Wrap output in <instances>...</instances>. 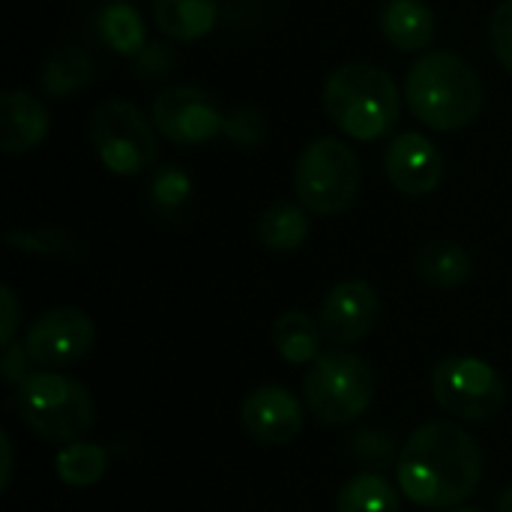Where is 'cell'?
Instances as JSON below:
<instances>
[{
  "label": "cell",
  "instance_id": "cell-1",
  "mask_svg": "<svg viewBox=\"0 0 512 512\" xmlns=\"http://www.w3.org/2000/svg\"><path fill=\"white\" fill-rule=\"evenodd\" d=\"M402 495L423 510H456L483 483V450L450 420L423 423L396 456Z\"/></svg>",
  "mask_w": 512,
  "mask_h": 512
},
{
  "label": "cell",
  "instance_id": "cell-2",
  "mask_svg": "<svg viewBox=\"0 0 512 512\" xmlns=\"http://www.w3.org/2000/svg\"><path fill=\"white\" fill-rule=\"evenodd\" d=\"M483 81L477 69L447 48L417 57L405 75V102L411 114L435 132H459L483 111Z\"/></svg>",
  "mask_w": 512,
  "mask_h": 512
},
{
  "label": "cell",
  "instance_id": "cell-3",
  "mask_svg": "<svg viewBox=\"0 0 512 512\" xmlns=\"http://www.w3.org/2000/svg\"><path fill=\"white\" fill-rule=\"evenodd\" d=\"M327 117L354 141L390 135L402 117V93L390 72L375 63H345L324 84Z\"/></svg>",
  "mask_w": 512,
  "mask_h": 512
},
{
  "label": "cell",
  "instance_id": "cell-4",
  "mask_svg": "<svg viewBox=\"0 0 512 512\" xmlns=\"http://www.w3.org/2000/svg\"><path fill=\"white\" fill-rule=\"evenodd\" d=\"M15 408L21 423L51 444H75L96 423V405L87 387L51 369L30 372L15 387Z\"/></svg>",
  "mask_w": 512,
  "mask_h": 512
},
{
  "label": "cell",
  "instance_id": "cell-5",
  "mask_svg": "<svg viewBox=\"0 0 512 512\" xmlns=\"http://www.w3.org/2000/svg\"><path fill=\"white\" fill-rule=\"evenodd\" d=\"M375 399L372 363L354 351L333 348L309 363L303 402L321 426H348L360 420Z\"/></svg>",
  "mask_w": 512,
  "mask_h": 512
},
{
  "label": "cell",
  "instance_id": "cell-6",
  "mask_svg": "<svg viewBox=\"0 0 512 512\" xmlns=\"http://www.w3.org/2000/svg\"><path fill=\"white\" fill-rule=\"evenodd\" d=\"M360 159L351 144L324 135L303 147L294 165L297 201L315 216H339L360 195Z\"/></svg>",
  "mask_w": 512,
  "mask_h": 512
},
{
  "label": "cell",
  "instance_id": "cell-7",
  "mask_svg": "<svg viewBox=\"0 0 512 512\" xmlns=\"http://www.w3.org/2000/svg\"><path fill=\"white\" fill-rule=\"evenodd\" d=\"M90 144L99 162L120 177H135L156 165L159 138L144 111L126 99H108L90 114Z\"/></svg>",
  "mask_w": 512,
  "mask_h": 512
},
{
  "label": "cell",
  "instance_id": "cell-8",
  "mask_svg": "<svg viewBox=\"0 0 512 512\" xmlns=\"http://www.w3.org/2000/svg\"><path fill=\"white\" fill-rule=\"evenodd\" d=\"M432 396L456 420L483 423L504 411L507 384L501 372L480 357H447L432 369Z\"/></svg>",
  "mask_w": 512,
  "mask_h": 512
},
{
  "label": "cell",
  "instance_id": "cell-9",
  "mask_svg": "<svg viewBox=\"0 0 512 512\" xmlns=\"http://www.w3.org/2000/svg\"><path fill=\"white\" fill-rule=\"evenodd\" d=\"M153 126L174 144H207L222 126L225 114L219 102L195 84H171L153 99Z\"/></svg>",
  "mask_w": 512,
  "mask_h": 512
},
{
  "label": "cell",
  "instance_id": "cell-10",
  "mask_svg": "<svg viewBox=\"0 0 512 512\" xmlns=\"http://www.w3.org/2000/svg\"><path fill=\"white\" fill-rule=\"evenodd\" d=\"M27 354L39 369H63L78 363L96 345V324L75 306H57L42 312L24 333Z\"/></svg>",
  "mask_w": 512,
  "mask_h": 512
},
{
  "label": "cell",
  "instance_id": "cell-11",
  "mask_svg": "<svg viewBox=\"0 0 512 512\" xmlns=\"http://www.w3.org/2000/svg\"><path fill=\"white\" fill-rule=\"evenodd\" d=\"M381 315L378 291L363 279H345L327 291L318 309V324L327 342L354 345L366 339Z\"/></svg>",
  "mask_w": 512,
  "mask_h": 512
},
{
  "label": "cell",
  "instance_id": "cell-12",
  "mask_svg": "<svg viewBox=\"0 0 512 512\" xmlns=\"http://www.w3.org/2000/svg\"><path fill=\"white\" fill-rule=\"evenodd\" d=\"M240 423L246 435L261 447H288L303 432L306 414L300 399L276 384L252 390L240 405Z\"/></svg>",
  "mask_w": 512,
  "mask_h": 512
},
{
  "label": "cell",
  "instance_id": "cell-13",
  "mask_svg": "<svg viewBox=\"0 0 512 512\" xmlns=\"http://www.w3.org/2000/svg\"><path fill=\"white\" fill-rule=\"evenodd\" d=\"M387 180L405 195H432L444 180V156L423 132H402L384 150Z\"/></svg>",
  "mask_w": 512,
  "mask_h": 512
},
{
  "label": "cell",
  "instance_id": "cell-14",
  "mask_svg": "<svg viewBox=\"0 0 512 512\" xmlns=\"http://www.w3.org/2000/svg\"><path fill=\"white\" fill-rule=\"evenodd\" d=\"M51 129L48 108L24 93V90H6L0 96V150L3 153H24L45 141Z\"/></svg>",
  "mask_w": 512,
  "mask_h": 512
},
{
  "label": "cell",
  "instance_id": "cell-15",
  "mask_svg": "<svg viewBox=\"0 0 512 512\" xmlns=\"http://www.w3.org/2000/svg\"><path fill=\"white\" fill-rule=\"evenodd\" d=\"M381 33L396 51H423L435 39V12L423 0H387Z\"/></svg>",
  "mask_w": 512,
  "mask_h": 512
},
{
  "label": "cell",
  "instance_id": "cell-16",
  "mask_svg": "<svg viewBox=\"0 0 512 512\" xmlns=\"http://www.w3.org/2000/svg\"><path fill=\"white\" fill-rule=\"evenodd\" d=\"M219 18V0H153V21L171 42L204 39Z\"/></svg>",
  "mask_w": 512,
  "mask_h": 512
},
{
  "label": "cell",
  "instance_id": "cell-17",
  "mask_svg": "<svg viewBox=\"0 0 512 512\" xmlns=\"http://www.w3.org/2000/svg\"><path fill=\"white\" fill-rule=\"evenodd\" d=\"M96 75L93 57L81 45H60L39 72V87L51 99H69L78 90H84Z\"/></svg>",
  "mask_w": 512,
  "mask_h": 512
},
{
  "label": "cell",
  "instance_id": "cell-18",
  "mask_svg": "<svg viewBox=\"0 0 512 512\" xmlns=\"http://www.w3.org/2000/svg\"><path fill=\"white\" fill-rule=\"evenodd\" d=\"M309 210L300 201H276L258 219V240L267 252L288 255L309 240Z\"/></svg>",
  "mask_w": 512,
  "mask_h": 512
},
{
  "label": "cell",
  "instance_id": "cell-19",
  "mask_svg": "<svg viewBox=\"0 0 512 512\" xmlns=\"http://www.w3.org/2000/svg\"><path fill=\"white\" fill-rule=\"evenodd\" d=\"M417 276L432 288H459L474 276L468 249L456 240H432L417 252Z\"/></svg>",
  "mask_w": 512,
  "mask_h": 512
},
{
  "label": "cell",
  "instance_id": "cell-20",
  "mask_svg": "<svg viewBox=\"0 0 512 512\" xmlns=\"http://www.w3.org/2000/svg\"><path fill=\"white\" fill-rule=\"evenodd\" d=\"M321 339H324L321 324L312 321V315H306L300 309L282 312L273 324V345H276L279 357L294 366L315 363L321 354Z\"/></svg>",
  "mask_w": 512,
  "mask_h": 512
},
{
  "label": "cell",
  "instance_id": "cell-21",
  "mask_svg": "<svg viewBox=\"0 0 512 512\" xmlns=\"http://www.w3.org/2000/svg\"><path fill=\"white\" fill-rule=\"evenodd\" d=\"M96 33L99 39L117 51V54H126V57H135L144 45H147V27H144V18L141 12L126 3V0H111L99 18H96Z\"/></svg>",
  "mask_w": 512,
  "mask_h": 512
},
{
  "label": "cell",
  "instance_id": "cell-22",
  "mask_svg": "<svg viewBox=\"0 0 512 512\" xmlns=\"http://www.w3.org/2000/svg\"><path fill=\"white\" fill-rule=\"evenodd\" d=\"M336 512H402V495L381 474H357L339 489Z\"/></svg>",
  "mask_w": 512,
  "mask_h": 512
},
{
  "label": "cell",
  "instance_id": "cell-23",
  "mask_svg": "<svg viewBox=\"0 0 512 512\" xmlns=\"http://www.w3.org/2000/svg\"><path fill=\"white\" fill-rule=\"evenodd\" d=\"M57 477L63 486L69 489H90L96 486L105 471H108V453L99 444L90 441H75V444H63V450L54 459Z\"/></svg>",
  "mask_w": 512,
  "mask_h": 512
},
{
  "label": "cell",
  "instance_id": "cell-24",
  "mask_svg": "<svg viewBox=\"0 0 512 512\" xmlns=\"http://www.w3.org/2000/svg\"><path fill=\"white\" fill-rule=\"evenodd\" d=\"M192 195H195V183L177 165H162L150 177V186H147L150 207L165 219H177L180 213H186L192 204Z\"/></svg>",
  "mask_w": 512,
  "mask_h": 512
},
{
  "label": "cell",
  "instance_id": "cell-25",
  "mask_svg": "<svg viewBox=\"0 0 512 512\" xmlns=\"http://www.w3.org/2000/svg\"><path fill=\"white\" fill-rule=\"evenodd\" d=\"M222 135L234 144V147H261L267 141V117L258 108H234L231 114H225V126Z\"/></svg>",
  "mask_w": 512,
  "mask_h": 512
},
{
  "label": "cell",
  "instance_id": "cell-26",
  "mask_svg": "<svg viewBox=\"0 0 512 512\" xmlns=\"http://www.w3.org/2000/svg\"><path fill=\"white\" fill-rule=\"evenodd\" d=\"M174 66H177V54L165 42H147L135 54V75H138V81H159V78L171 75Z\"/></svg>",
  "mask_w": 512,
  "mask_h": 512
},
{
  "label": "cell",
  "instance_id": "cell-27",
  "mask_svg": "<svg viewBox=\"0 0 512 512\" xmlns=\"http://www.w3.org/2000/svg\"><path fill=\"white\" fill-rule=\"evenodd\" d=\"M489 45L498 57V63L512 75V0L495 6L489 21Z\"/></svg>",
  "mask_w": 512,
  "mask_h": 512
},
{
  "label": "cell",
  "instance_id": "cell-28",
  "mask_svg": "<svg viewBox=\"0 0 512 512\" xmlns=\"http://www.w3.org/2000/svg\"><path fill=\"white\" fill-rule=\"evenodd\" d=\"M12 246H21L24 252H36V255H60V252H69L72 249V240L60 231H48V228H39V231H18V234H9L6 237Z\"/></svg>",
  "mask_w": 512,
  "mask_h": 512
},
{
  "label": "cell",
  "instance_id": "cell-29",
  "mask_svg": "<svg viewBox=\"0 0 512 512\" xmlns=\"http://www.w3.org/2000/svg\"><path fill=\"white\" fill-rule=\"evenodd\" d=\"M351 453H354L360 462H366L369 468H384V465H390V459H393V444H390L387 435L366 429V432H360V435L351 438Z\"/></svg>",
  "mask_w": 512,
  "mask_h": 512
},
{
  "label": "cell",
  "instance_id": "cell-30",
  "mask_svg": "<svg viewBox=\"0 0 512 512\" xmlns=\"http://www.w3.org/2000/svg\"><path fill=\"white\" fill-rule=\"evenodd\" d=\"M18 324H21V306H18V297L9 285L0 288V348L12 345L15 342V333H18Z\"/></svg>",
  "mask_w": 512,
  "mask_h": 512
},
{
  "label": "cell",
  "instance_id": "cell-31",
  "mask_svg": "<svg viewBox=\"0 0 512 512\" xmlns=\"http://www.w3.org/2000/svg\"><path fill=\"white\" fill-rule=\"evenodd\" d=\"M30 354H27V345L24 342H12L3 348V357H0V369H3V378L18 387L27 375H30Z\"/></svg>",
  "mask_w": 512,
  "mask_h": 512
},
{
  "label": "cell",
  "instance_id": "cell-32",
  "mask_svg": "<svg viewBox=\"0 0 512 512\" xmlns=\"http://www.w3.org/2000/svg\"><path fill=\"white\" fill-rule=\"evenodd\" d=\"M0 492L9 489L12 483V468H15V456H12V438L6 432H0Z\"/></svg>",
  "mask_w": 512,
  "mask_h": 512
},
{
  "label": "cell",
  "instance_id": "cell-33",
  "mask_svg": "<svg viewBox=\"0 0 512 512\" xmlns=\"http://www.w3.org/2000/svg\"><path fill=\"white\" fill-rule=\"evenodd\" d=\"M498 512H512V486H507L498 498Z\"/></svg>",
  "mask_w": 512,
  "mask_h": 512
},
{
  "label": "cell",
  "instance_id": "cell-34",
  "mask_svg": "<svg viewBox=\"0 0 512 512\" xmlns=\"http://www.w3.org/2000/svg\"><path fill=\"white\" fill-rule=\"evenodd\" d=\"M453 512H480V510H474V507H462V510H453Z\"/></svg>",
  "mask_w": 512,
  "mask_h": 512
},
{
  "label": "cell",
  "instance_id": "cell-35",
  "mask_svg": "<svg viewBox=\"0 0 512 512\" xmlns=\"http://www.w3.org/2000/svg\"><path fill=\"white\" fill-rule=\"evenodd\" d=\"M126 3H129V0H126Z\"/></svg>",
  "mask_w": 512,
  "mask_h": 512
}]
</instances>
